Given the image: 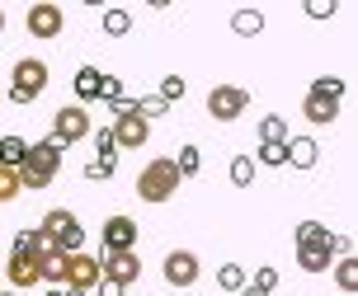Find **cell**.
<instances>
[{
	"instance_id": "obj_19",
	"label": "cell",
	"mask_w": 358,
	"mask_h": 296,
	"mask_svg": "<svg viewBox=\"0 0 358 296\" xmlns=\"http://www.w3.org/2000/svg\"><path fill=\"white\" fill-rule=\"evenodd\" d=\"M217 287H222V292H245L250 278H245L241 263H222V268H217Z\"/></svg>"
},
{
	"instance_id": "obj_6",
	"label": "cell",
	"mask_w": 358,
	"mask_h": 296,
	"mask_svg": "<svg viewBox=\"0 0 358 296\" xmlns=\"http://www.w3.org/2000/svg\"><path fill=\"white\" fill-rule=\"evenodd\" d=\"M99 278L113 282L118 292H127L132 282L142 278V259H137V249H123V254H104V259H99Z\"/></svg>"
},
{
	"instance_id": "obj_22",
	"label": "cell",
	"mask_w": 358,
	"mask_h": 296,
	"mask_svg": "<svg viewBox=\"0 0 358 296\" xmlns=\"http://www.w3.org/2000/svg\"><path fill=\"white\" fill-rule=\"evenodd\" d=\"M268 141H287V122L283 118H259V146H268Z\"/></svg>"
},
{
	"instance_id": "obj_35",
	"label": "cell",
	"mask_w": 358,
	"mask_h": 296,
	"mask_svg": "<svg viewBox=\"0 0 358 296\" xmlns=\"http://www.w3.org/2000/svg\"><path fill=\"white\" fill-rule=\"evenodd\" d=\"M335 10H340V0H306V15L311 19H330Z\"/></svg>"
},
{
	"instance_id": "obj_42",
	"label": "cell",
	"mask_w": 358,
	"mask_h": 296,
	"mask_svg": "<svg viewBox=\"0 0 358 296\" xmlns=\"http://www.w3.org/2000/svg\"><path fill=\"white\" fill-rule=\"evenodd\" d=\"M62 296H85V292H62Z\"/></svg>"
},
{
	"instance_id": "obj_39",
	"label": "cell",
	"mask_w": 358,
	"mask_h": 296,
	"mask_svg": "<svg viewBox=\"0 0 358 296\" xmlns=\"http://www.w3.org/2000/svg\"><path fill=\"white\" fill-rule=\"evenodd\" d=\"M241 296H264V292H250V287H245V292H241Z\"/></svg>"
},
{
	"instance_id": "obj_21",
	"label": "cell",
	"mask_w": 358,
	"mask_h": 296,
	"mask_svg": "<svg viewBox=\"0 0 358 296\" xmlns=\"http://www.w3.org/2000/svg\"><path fill=\"white\" fill-rule=\"evenodd\" d=\"M231 29L241 38H255L259 29H264V15H259V10H236V15H231Z\"/></svg>"
},
{
	"instance_id": "obj_2",
	"label": "cell",
	"mask_w": 358,
	"mask_h": 296,
	"mask_svg": "<svg viewBox=\"0 0 358 296\" xmlns=\"http://www.w3.org/2000/svg\"><path fill=\"white\" fill-rule=\"evenodd\" d=\"M179 188V170H175V160H151L142 175H137V198L142 202H170Z\"/></svg>"
},
{
	"instance_id": "obj_23",
	"label": "cell",
	"mask_w": 358,
	"mask_h": 296,
	"mask_svg": "<svg viewBox=\"0 0 358 296\" xmlns=\"http://www.w3.org/2000/svg\"><path fill=\"white\" fill-rule=\"evenodd\" d=\"M335 282H340V292H358V263L349 254L335 263Z\"/></svg>"
},
{
	"instance_id": "obj_44",
	"label": "cell",
	"mask_w": 358,
	"mask_h": 296,
	"mask_svg": "<svg viewBox=\"0 0 358 296\" xmlns=\"http://www.w3.org/2000/svg\"><path fill=\"white\" fill-rule=\"evenodd\" d=\"M0 104H5V94H0Z\"/></svg>"
},
{
	"instance_id": "obj_7",
	"label": "cell",
	"mask_w": 358,
	"mask_h": 296,
	"mask_svg": "<svg viewBox=\"0 0 358 296\" xmlns=\"http://www.w3.org/2000/svg\"><path fill=\"white\" fill-rule=\"evenodd\" d=\"M24 29H29V38H62L66 15H62V5H52V0H38V5H29V15H24Z\"/></svg>"
},
{
	"instance_id": "obj_20",
	"label": "cell",
	"mask_w": 358,
	"mask_h": 296,
	"mask_svg": "<svg viewBox=\"0 0 358 296\" xmlns=\"http://www.w3.org/2000/svg\"><path fill=\"white\" fill-rule=\"evenodd\" d=\"M38 278L52 282V287H62V278H66V254H48V259H38Z\"/></svg>"
},
{
	"instance_id": "obj_37",
	"label": "cell",
	"mask_w": 358,
	"mask_h": 296,
	"mask_svg": "<svg viewBox=\"0 0 358 296\" xmlns=\"http://www.w3.org/2000/svg\"><path fill=\"white\" fill-rule=\"evenodd\" d=\"M99 99H104V104L123 99V85H118V75H104V85H99Z\"/></svg>"
},
{
	"instance_id": "obj_32",
	"label": "cell",
	"mask_w": 358,
	"mask_h": 296,
	"mask_svg": "<svg viewBox=\"0 0 358 296\" xmlns=\"http://www.w3.org/2000/svg\"><path fill=\"white\" fill-rule=\"evenodd\" d=\"M273 287H278V268H259V273H255V287H250V292L273 296Z\"/></svg>"
},
{
	"instance_id": "obj_36",
	"label": "cell",
	"mask_w": 358,
	"mask_h": 296,
	"mask_svg": "<svg viewBox=\"0 0 358 296\" xmlns=\"http://www.w3.org/2000/svg\"><path fill=\"white\" fill-rule=\"evenodd\" d=\"M113 170H118V160H90V165H85V179H108Z\"/></svg>"
},
{
	"instance_id": "obj_41",
	"label": "cell",
	"mask_w": 358,
	"mask_h": 296,
	"mask_svg": "<svg viewBox=\"0 0 358 296\" xmlns=\"http://www.w3.org/2000/svg\"><path fill=\"white\" fill-rule=\"evenodd\" d=\"M48 296H62V287H52V292H48Z\"/></svg>"
},
{
	"instance_id": "obj_3",
	"label": "cell",
	"mask_w": 358,
	"mask_h": 296,
	"mask_svg": "<svg viewBox=\"0 0 358 296\" xmlns=\"http://www.w3.org/2000/svg\"><path fill=\"white\" fill-rule=\"evenodd\" d=\"M43 89H48V61H43V57H24V61H15L10 99H15V104H34Z\"/></svg>"
},
{
	"instance_id": "obj_18",
	"label": "cell",
	"mask_w": 358,
	"mask_h": 296,
	"mask_svg": "<svg viewBox=\"0 0 358 296\" xmlns=\"http://www.w3.org/2000/svg\"><path fill=\"white\" fill-rule=\"evenodd\" d=\"M29 156V141L24 137H0V170H19Z\"/></svg>"
},
{
	"instance_id": "obj_11",
	"label": "cell",
	"mask_w": 358,
	"mask_h": 296,
	"mask_svg": "<svg viewBox=\"0 0 358 296\" xmlns=\"http://www.w3.org/2000/svg\"><path fill=\"white\" fill-rule=\"evenodd\" d=\"M108 132H113V146H118V151H142L146 141H151V122L137 118V113H123Z\"/></svg>"
},
{
	"instance_id": "obj_33",
	"label": "cell",
	"mask_w": 358,
	"mask_h": 296,
	"mask_svg": "<svg viewBox=\"0 0 358 296\" xmlns=\"http://www.w3.org/2000/svg\"><path fill=\"white\" fill-rule=\"evenodd\" d=\"M184 89H189V85H184L179 75H165V80H161V99H165V104H175V99H184Z\"/></svg>"
},
{
	"instance_id": "obj_25",
	"label": "cell",
	"mask_w": 358,
	"mask_h": 296,
	"mask_svg": "<svg viewBox=\"0 0 358 296\" xmlns=\"http://www.w3.org/2000/svg\"><path fill=\"white\" fill-rule=\"evenodd\" d=\"M231 184H236V188H250V184H255V160L250 156H236L231 160Z\"/></svg>"
},
{
	"instance_id": "obj_12",
	"label": "cell",
	"mask_w": 358,
	"mask_h": 296,
	"mask_svg": "<svg viewBox=\"0 0 358 296\" xmlns=\"http://www.w3.org/2000/svg\"><path fill=\"white\" fill-rule=\"evenodd\" d=\"M137 221L132 216H108L104 221V254H123V249H137Z\"/></svg>"
},
{
	"instance_id": "obj_30",
	"label": "cell",
	"mask_w": 358,
	"mask_h": 296,
	"mask_svg": "<svg viewBox=\"0 0 358 296\" xmlns=\"http://www.w3.org/2000/svg\"><path fill=\"white\" fill-rule=\"evenodd\" d=\"M259 165H287V141H268V146H259Z\"/></svg>"
},
{
	"instance_id": "obj_9",
	"label": "cell",
	"mask_w": 358,
	"mask_h": 296,
	"mask_svg": "<svg viewBox=\"0 0 358 296\" xmlns=\"http://www.w3.org/2000/svg\"><path fill=\"white\" fill-rule=\"evenodd\" d=\"M245 108H250V94L241 85H217L213 94H208V113H213L217 122H236Z\"/></svg>"
},
{
	"instance_id": "obj_24",
	"label": "cell",
	"mask_w": 358,
	"mask_h": 296,
	"mask_svg": "<svg viewBox=\"0 0 358 296\" xmlns=\"http://www.w3.org/2000/svg\"><path fill=\"white\" fill-rule=\"evenodd\" d=\"M330 240H335V235H330L321 221H302V226H297V244H330Z\"/></svg>"
},
{
	"instance_id": "obj_14",
	"label": "cell",
	"mask_w": 358,
	"mask_h": 296,
	"mask_svg": "<svg viewBox=\"0 0 358 296\" xmlns=\"http://www.w3.org/2000/svg\"><path fill=\"white\" fill-rule=\"evenodd\" d=\"M302 113H306V122H316V127H330V122L340 118V99H321V94H306Z\"/></svg>"
},
{
	"instance_id": "obj_34",
	"label": "cell",
	"mask_w": 358,
	"mask_h": 296,
	"mask_svg": "<svg viewBox=\"0 0 358 296\" xmlns=\"http://www.w3.org/2000/svg\"><path fill=\"white\" fill-rule=\"evenodd\" d=\"M94 146H99V160H118V146H113V132H94Z\"/></svg>"
},
{
	"instance_id": "obj_4",
	"label": "cell",
	"mask_w": 358,
	"mask_h": 296,
	"mask_svg": "<svg viewBox=\"0 0 358 296\" xmlns=\"http://www.w3.org/2000/svg\"><path fill=\"white\" fill-rule=\"evenodd\" d=\"M38 230H48L62 254H76V249L85 244V226H80L76 212H66V207H52L48 216H43V226H38Z\"/></svg>"
},
{
	"instance_id": "obj_26",
	"label": "cell",
	"mask_w": 358,
	"mask_h": 296,
	"mask_svg": "<svg viewBox=\"0 0 358 296\" xmlns=\"http://www.w3.org/2000/svg\"><path fill=\"white\" fill-rule=\"evenodd\" d=\"M198 165H203V156H198V146H179V160H175V170H179V179H189V175H198Z\"/></svg>"
},
{
	"instance_id": "obj_38",
	"label": "cell",
	"mask_w": 358,
	"mask_h": 296,
	"mask_svg": "<svg viewBox=\"0 0 358 296\" xmlns=\"http://www.w3.org/2000/svg\"><path fill=\"white\" fill-rule=\"evenodd\" d=\"M108 108H113V113L123 118V113H137V99H113V104H108Z\"/></svg>"
},
{
	"instance_id": "obj_43",
	"label": "cell",
	"mask_w": 358,
	"mask_h": 296,
	"mask_svg": "<svg viewBox=\"0 0 358 296\" xmlns=\"http://www.w3.org/2000/svg\"><path fill=\"white\" fill-rule=\"evenodd\" d=\"M0 296H19V292H0Z\"/></svg>"
},
{
	"instance_id": "obj_8",
	"label": "cell",
	"mask_w": 358,
	"mask_h": 296,
	"mask_svg": "<svg viewBox=\"0 0 358 296\" xmlns=\"http://www.w3.org/2000/svg\"><path fill=\"white\" fill-rule=\"evenodd\" d=\"M94 282H99V259L85 254V249L66 254V278H62V287L66 292H94Z\"/></svg>"
},
{
	"instance_id": "obj_29",
	"label": "cell",
	"mask_w": 358,
	"mask_h": 296,
	"mask_svg": "<svg viewBox=\"0 0 358 296\" xmlns=\"http://www.w3.org/2000/svg\"><path fill=\"white\" fill-rule=\"evenodd\" d=\"M165 113H170V104H165L161 94H151V99H137V118H165Z\"/></svg>"
},
{
	"instance_id": "obj_27",
	"label": "cell",
	"mask_w": 358,
	"mask_h": 296,
	"mask_svg": "<svg viewBox=\"0 0 358 296\" xmlns=\"http://www.w3.org/2000/svg\"><path fill=\"white\" fill-rule=\"evenodd\" d=\"M127 29H132V15H127V10H104V34L123 38Z\"/></svg>"
},
{
	"instance_id": "obj_31",
	"label": "cell",
	"mask_w": 358,
	"mask_h": 296,
	"mask_svg": "<svg viewBox=\"0 0 358 296\" xmlns=\"http://www.w3.org/2000/svg\"><path fill=\"white\" fill-rule=\"evenodd\" d=\"M19 193H24V188H19V175H15V170H0V202H15Z\"/></svg>"
},
{
	"instance_id": "obj_10",
	"label": "cell",
	"mask_w": 358,
	"mask_h": 296,
	"mask_svg": "<svg viewBox=\"0 0 358 296\" xmlns=\"http://www.w3.org/2000/svg\"><path fill=\"white\" fill-rule=\"evenodd\" d=\"M161 273H165V282H170V287H194L203 268H198V254H194V249H170V254H165V263H161Z\"/></svg>"
},
{
	"instance_id": "obj_28",
	"label": "cell",
	"mask_w": 358,
	"mask_h": 296,
	"mask_svg": "<svg viewBox=\"0 0 358 296\" xmlns=\"http://www.w3.org/2000/svg\"><path fill=\"white\" fill-rule=\"evenodd\" d=\"M311 94H321V99H340L344 80H340V75H321V80H311Z\"/></svg>"
},
{
	"instance_id": "obj_17",
	"label": "cell",
	"mask_w": 358,
	"mask_h": 296,
	"mask_svg": "<svg viewBox=\"0 0 358 296\" xmlns=\"http://www.w3.org/2000/svg\"><path fill=\"white\" fill-rule=\"evenodd\" d=\"M99 85H104V71H94V66L76 71V99H80V108H85L90 99H99Z\"/></svg>"
},
{
	"instance_id": "obj_5",
	"label": "cell",
	"mask_w": 358,
	"mask_h": 296,
	"mask_svg": "<svg viewBox=\"0 0 358 296\" xmlns=\"http://www.w3.org/2000/svg\"><path fill=\"white\" fill-rule=\"evenodd\" d=\"M85 137H90V113L80 104H62L52 113V141L66 151L71 141H85Z\"/></svg>"
},
{
	"instance_id": "obj_13",
	"label": "cell",
	"mask_w": 358,
	"mask_h": 296,
	"mask_svg": "<svg viewBox=\"0 0 358 296\" xmlns=\"http://www.w3.org/2000/svg\"><path fill=\"white\" fill-rule=\"evenodd\" d=\"M15 254H29V259H48V254H62V249L52 244V235H48V230L29 226V230H19V235H15Z\"/></svg>"
},
{
	"instance_id": "obj_16",
	"label": "cell",
	"mask_w": 358,
	"mask_h": 296,
	"mask_svg": "<svg viewBox=\"0 0 358 296\" xmlns=\"http://www.w3.org/2000/svg\"><path fill=\"white\" fill-rule=\"evenodd\" d=\"M316 156H321V146H316L311 137H287V165L311 170V165H316Z\"/></svg>"
},
{
	"instance_id": "obj_15",
	"label": "cell",
	"mask_w": 358,
	"mask_h": 296,
	"mask_svg": "<svg viewBox=\"0 0 358 296\" xmlns=\"http://www.w3.org/2000/svg\"><path fill=\"white\" fill-rule=\"evenodd\" d=\"M5 278L15 282V287H38V259H29V254H10V268H5Z\"/></svg>"
},
{
	"instance_id": "obj_40",
	"label": "cell",
	"mask_w": 358,
	"mask_h": 296,
	"mask_svg": "<svg viewBox=\"0 0 358 296\" xmlns=\"http://www.w3.org/2000/svg\"><path fill=\"white\" fill-rule=\"evenodd\" d=\"M0 34H5V10H0Z\"/></svg>"
},
{
	"instance_id": "obj_1",
	"label": "cell",
	"mask_w": 358,
	"mask_h": 296,
	"mask_svg": "<svg viewBox=\"0 0 358 296\" xmlns=\"http://www.w3.org/2000/svg\"><path fill=\"white\" fill-rule=\"evenodd\" d=\"M57 170H62V146L48 137V141H34V146H29V156H24V165H19L15 175H19V188L38 193L57 179Z\"/></svg>"
}]
</instances>
